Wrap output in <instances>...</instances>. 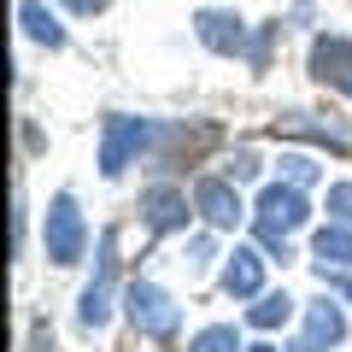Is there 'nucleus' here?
Listing matches in <instances>:
<instances>
[{"label":"nucleus","instance_id":"nucleus-4","mask_svg":"<svg viewBox=\"0 0 352 352\" xmlns=\"http://www.w3.org/2000/svg\"><path fill=\"white\" fill-rule=\"evenodd\" d=\"M112 288H118V235L106 229L100 252H94V276H88L82 300H76V323L82 329H100L106 317H112Z\"/></svg>","mask_w":352,"mask_h":352},{"label":"nucleus","instance_id":"nucleus-16","mask_svg":"<svg viewBox=\"0 0 352 352\" xmlns=\"http://www.w3.org/2000/svg\"><path fill=\"white\" fill-rule=\"evenodd\" d=\"M188 352H241V335H235L229 323H212V329H200V335H194Z\"/></svg>","mask_w":352,"mask_h":352},{"label":"nucleus","instance_id":"nucleus-2","mask_svg":"<svg viewBox=\"0 0 352 352\" xmlns=\"http://www.w3.org/2000/svg\"><path fill=\"white\" fill-rule=\"evenodd\" d=\"M124 311H129V323H135V335H147V340H170L176 329H182V305H176L159 282H129Z\"/></svg>","mask_w":352,"mask_h":352},{"label":"nucleus","instance_id":"nucleus-20","mask_svg":"<svg viewBox=\"0 0 352 352\" xmlns=\"http://www.w3.org/2000/svg\"><path fill=\"white\" fill-rule=\"evenodd\" d=\"M206 258H212V241L194 235V241H188V270H206Z\"/></svg>","mask_w":352,"mask_h":352},{"label":"nucleus","instance_id":"nucleus-3","mask_svg":"<svg viewBox=\"0 0 352 352\" xmlns=\"http://www.w3.org/2000/svg\"><path fill=\"white\" fill-rule=\"evenodd\" d=\"M153 135H159L153 118H124V112H112V118H106V141H100V176H106V182H118V176L129 170V159L153 147Z\"/></svg>","mask_w":352,"mask_h":352},{"label":"nucleus","instance_id":"nucleus-24","mask_svg":"<svg viewBox=\"0 0 352 352\" xmlns=\"http://www.w3.org/2000/svg\"><path fill=\"white\" fill-rule=\"evenodd\" d=\"M252 352H276V346H252Z\"/></svg>","mask_w":352,"mask_h":352},{"label":"nucleus","instance_id":"nucleus-8","mask_svg":"<svg viewBox=\"0 0 352 352\" xmlns=\"http://www.w3.org/2000/svg\"><path fill=\"white\" fill-rule=\"evenodd\" d=\"M141 217H147L153 235L188 229V194L176 188V182H153V188H141Z\"/></svg>","mask_w":352,"mask_h":352},{"label":"nucleus","instance_id":"nucleus-22","mask_svg":"<svg viewBox=\"0 0 352 352\" xmlns=\"http://www.w3.org/2000/svg\"><path fill=\"white\" fill-rule=\"evenodd\" d=\"M59 6H71V12H82V18H88V12H100L106 0H59Z\"/></svg>","mask_w":352,"mask_h":352},{"label":"nucleus","instance_id":"nucleus-13","mask_svg":"<svg viewBox=\"0 0 352 352\" xmlns=\"http://www.w3.org/2000/svg\"><path fill=\"white\" fill-rule=\"evenodd\" d=\"M311 264H317V276H335V270H346L352 264V229L346 223H323L311 241Z\"/></svg>","mask_w":352,"mask_h":352},{"label":"nucleus","instance_id":"nucleus-19","mask_svg":"<svg viewBox=\"0 0 352 352\" xmlns=\"http://www.w3.org/2000/svg\"><path fill=\"white\" fill-rule=\"evenodd\" d=\"M252 176H258V159L252 153H235L229 159V182H252Z\"/></svg>","mask_w":352,"mask_h":352},{"label":"nucleus","instance_id":"nucleus-12","mask_svg":"<svg viewBox=\"0 0 352 352\" xmlns=\"http://www.w3.org/2000/svg\"><path fill=\"white\" fill-rule=\"evenodd\" d=\"M223 294H235V300H258L264 294V252L252 247H235L223 264Z\"/></svg>","mask_w":352,"mask_h":352},{"label":"nucleus","instance_id":"nucleus-6","mask_svg":"<svg viewBox=\"0 0 352 352\" xmlns=\"http://www.w3.org/2000/svg\"><path fill=\"white\" fill-rule=\"evenodd\" d=\"M270 135H300V141H317L329 153H346V124L340 118H317V112H276L270 118Z\"/></svg>","mask_w":352,"mask_h":352},{"label":"nucleus","instance_id":"nucleus-10","mask_svg":"<svg viewBox=\"0 0 352 352\" xmlns=\"http://www.w3.org/2000/svg\"><path fill=\"white\" fill-rule=\"evenodd\" d=\"M194 36L206 41L212 53H223V59H235V53H247V24H241L235 12H217V6H206V12H194Z\"/></svg>","mask_w":352,"mask_h":352},{"label":"nucleus","instance_id":"nucleus-14","mask_svg":"<svg viewBox=\"0 0 352 352\" xmlns=\"http://www.w3.org/2000/svg\"><path fill=\"white\" fill-rule=\"evenodd\" d=\"M18 24H24V36H30V41H41V47H65L59 18H53L41 0H24V6H18Z\"/></svg>","mask_w":352,"mask_h":352},{"label":"nucleus","instance_id":"nucleus-18","mask_svg":"<svg viewBox=\"0 0 352 352\" xmlns=\"http://www.w3.org/2000/svg\"><path fill=\"white\" fill-rule=\"evenodd\" d=\"M329 217L352 229V182H335V188H329Z\"/></svg>","mask_w":352,"mask_h":352},{"label":"nucleus","instance_id":"nucleus-9","mask_svg":"<svg viewBox=\"0 0 352 352\" xmlns=\"http://www.w3.org/2000/svg\"><path fill=\"white\" fill-rule=\"evenodd\" d=\"M311 76L329 88H340L352 100V41L346 36H317L311 41Z\"/></svg>","mask_w":352,"mask_h":352},{"label":"nucleus","instance_id":"nucleus-17","mask_svg":"<svg viewBox=\"0 0 352 352\" xmlns=\"http://www.w3.org/2000/svg\"><path fill=\"white\" fill-rule=\"evenodd\" d=\"M282 182H294V188H311V182H317V164L305 159V153H282Z\"/></svg>","mask_w":352,"mask_h":352},{"label":"nucleus","instance_id":"nucleus-1","mask_svg":"<svg viewBox=\"0 0 352 352\" xmlns=\"http://www.w3.org/2000/svg\"><path fill=\"white\" fill-rule=\"evenodd\" d=\"M311 223V206H305V188H294V182H270V188L258 194V247L270 252V258H294L288 252V235L294 229Z\"/></svg>","mask_w":352,"mask_h":352},{"label":"nucleus","instance_id":"nucleus-7","mask_svg":"<svg viewBox=\"0 0 352 352\" xmlns=\"http://www.w3.org/2000/svg\"><path fill=\"white\" fill-rule=\"evenodd\" d=\"M194 212L206 217V223L212 229H235L241 217V194H235V182H229V176H200V182H194Z\"/></svg>","mask_w":352,"mask_h":352},{"label":"nucleus","instance_id":"nucleus-11","mask_svg":"<svg viewBox=\"0 0 352 352\" xmlns=\"http://www.w3.org/2000/svg\"><path fill=\"white\" fill-rule=\"evenodd\" d=\"M340 340H346V311L329 305V300H317L311 311H305V335H300L294 352H329V346H340Z\"/></svg>","mask_w":352,"mask_h":352},{"label":"nucleus","instance_id":"nucleus-5","mask_svg":"<svg viewBox=\"0 0 352 352\" xmlns=\"http://www.w3.org/2000/svg\"><path fill=\"white\" fill-rule=\"evenodd\" d=\"M47 258L53 264H76L88 247V223H82V206H76V194H59V200L47 206Z\"/></svg>","mask_w":352,"mask_h":352},{"label":"nucleus","instance_id":"nucleus-15","mask_svg":"<svg viewBox=\"0 0 352 352\" xmlns=\"http://www.w3.org/2000/svg\"><path fill=\"white\" fill-rule=\"evenodd\" d=\"M288 317H294V300H288V294H258V305L247 311V323H252V329H276V323H288Z\"/></svg>","mask_w":352,"mask_h":352},{"label":"nucleus","instance_id":"nucleus-23","mask_svg":"<svg viewBox=\"0 0 352 352\" xmlns=\"http://www.w3.org/2000/svg\"><path fill=\"white\" fill-rule=\"evenodd\" d=\"M323 282H329V276H323ZM335 282H340V270H335ZM340 294H346V300H352V276H346V282H340Z\"/></svg>","mask_w":352,"mask_h":352},{"label":"nucleus","instance_id":"nucleus-21","mask_svg":"<svg viewBox=\"0 0 352 352\" xmlns=\"http://www.w3.org/2000/svg\"><path fill=\"white\" fill-rule=\"evenodd\" d=\"M30 352H59V346H53V329H30Z\"/></svg>","mask_w":352,"mask_h":352}]
</instances>
